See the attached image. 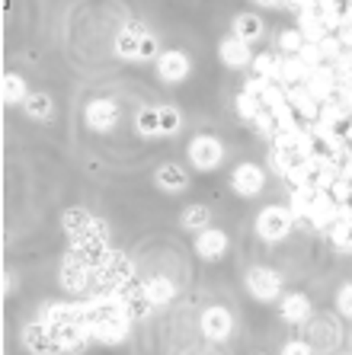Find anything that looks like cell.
<instances>
[{
    "label": "cell",
    "instance_id": "11",
    "mask_svg": "<svg viewBox=\"0 0 352 355\" xmlns=\"http://www.w3.org/2000/svg\"><path fill=\"white\" fill-rule=\"evenodd\" d=\"M282 317L292 323H301L311 317V301L304 295H288L285 301H282Z\"/></svg>",
    "mask_w": 352,
    "mask_h": 355
},
{
    "label": "cell",
    "instance_id": "15",
    "mask_svg": "<svg viewBox=\"0 0 352 355\" xmlns=\"http://www.w3.org/2000/svg\"><path fill=\"white\" fill-rule=\"evenodd\" d=\"M3 99H7L10 106L23 103V99H26V83H23V77L7 74V80H3Z\"/></svg>",
    "mask_w": 352,
    "mask_h": 355
},
{
    "label": "cell",
    "instance_id": "18",
    "mask_svg": "<svg viewBox=\"0 0 352 355\" xmlns=\"http://www.w3.org/2000/svg\"><path fill=\"white\" fill-rule=\"evenodd\" d=\"M176 132H180V112L160 106V135H176Z\"/></svg>",
    "mask_w": 352,
    "mask_h": 355
},
{
    "label": "cell",
    "instance_id": "6",
    "mask_svg": "<svg viewBox=\"0 0 352 355\" xmlns=\"http://www.w3.org/2000/svg\"><path fill=\"white\" fill-rule=\"evenodd\" d=\"M231 182H234V189H237V196H256V192H262V170L256 164H240L237 170H234V176H231Z\"/></svg>",
    "mask_w": 352,
    "mask_h": 355
},
{
    "label": "cell",
    "instance_id": "13",
    "mask_svg": "<svg viewBox=\"0 0 352 355\" xmlns=\"http://www.w3.org/2000/svg\"><path fill=\"white\" fill-rule=\"evenodd\" d=\"M234 35H237V39H244L246 45H250V42H256L262 35V19L253 17V13H240V17L234 19Z\"/></svg>",
    "mask_w": 352,
    "mask_h": 355
},
{
    "label": "cell",
    "instance_id": "10",
    "mask_svg": "<svg viewBox=\"0 0 352 355\" xmlns=\"http://www.w3.org/2000/svg\"><path fill=\"white\" fill-rule=\"evenodd\" d=\"M221 61L228 67H244L246 61H250V49H246V42L244 39H224L221 42Z\"/></svg>",
    "mask_w": 352,
    "mask_h": 355
},
{
    "label": "cell",
    "instance_id": "4",
    "mask_svg": "<svg viewBox=\"0 0 352 355\" xmlns=\"http://www.w3.org/2000/svg\"><path fill=\"white\" fill-rule=\"evenodd\" d=\"M189 160H192L199 170H212V166L221 164V144H218L212 135H199V138L189 144Z\"/></svg>",
    "mask_w": 352,
    "mask_h": 355
},
{
    "label": "cell",
    "instance_id": "9",
    "mask_svg": "<svg viewBox=\"0 0 352 355\" xmlns=\"http://www.w3.org/2000/svg\"><path fill=\"white\" fill-rule=\"evenodd\" d=\"M231 314L228 311H224V307H208V311H205L202 314V330L208 333V336L212 339H224L231 333Z\"/></svg>",
    "mask_w": 352,
    "mask_h": 355
},
{
    "label": "cell",
    "instance_id": "17",
    "mask_svg": "<svg viewBox=\"0 0 352 355\" xmlns=\"http://www.w3.org/2000/svg\"><path fill=\"white\" fill-rule=\"evenodd\" d=\"M138 128L144 135H160V109H144L138 116Z\"/></svg>",
    "mask_w": 352,
    "mask_h": 355
},
{
    "label": "cell",
    "instance_id": "5",
    "mask_svg": "<svg viewBox=\"0 0 352 355\" xmlns=\"http://www.w3.org/2000/svg\"><path fill=\"white\" fill-rule=\"evenodd\" d=\"M157 74L164 77L167 83H180L189 77V58L183 51H164L157 58Z\"/></svg>",
    "mask_w": 352,
    "mask_h": 355
},
{
    "label": "cell",
    "instance_id": "14",
    "mask_svg": "<svg viewBox=\"0 0 352 355\" xmlns=\"http://www.w3.org/2000/svg\"><path fill=\"white\" fill-rule=\"evenodd\" d=\"M183 224H186L189 231H205V227H212V215H208L205 205H192L186 215H183Z\"/></svg>",
    "mask_w": 352,
    "mask_h": 355
},
{
    "label": "cell",
    "instance_id": "1",
    "mask_svg": "<svg viewBox=\"0 0 352 355\" xmlns=\"http://www.w3.org/2000/svg\"><path fill=\"white\" fill-rule=\"evenodd\" d=\"M256 231H260V237H266V240H282L288 231H292V218H288L285 208L269 205V208H262L260 218H256Z\"/></svg>",
    "mask_w": 352,
    "mask_h": 355
},
{
    "label": "cell",
    "instance_id": "7",
    "mask_svg": "<svg viewBox=\"0 0 352 355\" xmlns=\"http://www.w3.org/2000/svg\"><path fill=\"white\" fill-rule=\"evenodd\" d=\"M115 119H119V109H115V103H109V99H93L90 106H87V125L97 128V132L112 128Z\"/></svg>",
    "mask_w": 352,
    "mask_h": 355
},
{
    "label": "cell",
    "instance_id": "8",
    "mask_svg": "<svg viewBox=\"0 0 352 355\" xmlns=\"http://www.w3.org/2000/svg\"><path fill=\"white\" fill-rule=\"evenodd\" d=\"M196 250H199V257H205V259H218V257H224V250H228V237H224V231L205 227V231H199Z\"/></svg>",
    "mask_w": 352,
    "mask_h": 355
},
{
    "label": "cell",
    "instance_id": "2",
    "mask_svg": "<svg viewBox=\"0 0 352 355\" xmlns=\"http://www.w3.org/2000/svg\"><path fill=\"white\" fill-rule=\"evenodd\" d=\"M119 51H122L125 58H151L154 55V39L141 26H128L119 35Z\"/></svg>",
    "mask_w": 352,
    "mask_h": 355
},
{
    "label": "cell",
    "instance_id": "3",
    "mask_svg": "<svg viewBox=\"0 0 352 355\" xmlns=\"http://www.w3.org/2000/svg\"><path fill=\"white\" fill-rule=\"evenodd\" d=\"M246 288H250L253 297H260V301H272V297L282 291V279H278L272 269L256 266V269H250V275H246Z\"/></svg>",
    "mask_w": 352,
    "mask_h": 355
},
{
    "label": "cell",
    "instance_id": "19",
    "mask_svg": "<svg viewBox=\"0 0 352 355\" xmlns=\"http://www.w3.org/2000/svg\"><path fill=\"white\" fill-rule=\"evenodd\" d=\"M336 304H340V311H343L346 317H352V285H343V288H340Z\"/></svg>",
    "mask_w": 352,
    "mask_h": 355
},
{
    "label": "cell",
    "instance_id": "21",
    "mask_svg": "<svg viewBox=\"0 0 352 355\" xmlns=\"http://www.w3.org/2000/svg\"><path fill=\"white\" fill-rule=\"evenodd\" d=\"M256 3H262V7H282L285 0H256Z\"/></svg>",
    "mask_w": 352,
    "mask_h": 355
},
{
    "label": "cell",
    "instance_id": "16",
    "mask_svg": "<svg viewBox=\"0 0 352 355\" xmlns=\"http://www.w3.org/2000/svg\"><path fill=\"white\" fill-rule=\"evenodd\" d=\"M26 112L33 119H49L51 116V99L45 93H33V96H26Z\"/></svg>",
    "mask_w": 352,
    "mask_h": 355
},
{
    "label": "cell",
    "instance_id": "20",
    "mask_svg": "<svg viewBox=\"0 0 352 355\" xmlns=\"http://www.w3.org/2000/svg\"><path fill=\"white\" fill-rule=\"evenodd\" d=\"M282 355H311V346H308V343H288L285 349H282Z\"/></svg>",
    "mask_w": 352,
    "mask_h": 355
},
{
    "label": "cell",
    "instance_id": "12",
    "mask_svg": "<svg viewBox=\"0 0 352 355\" xmlns=\"http://www.w3.org/2000/svg\"><path fill=\"white\" fill-rule=\"evenodd\" d=\"M157 182H160L167 192H180V189H186V170H183L180 164H164L157 170Z\"/></svg>",
    "mask_w": 352,
    "mask_h": 355
}]
</instances>
